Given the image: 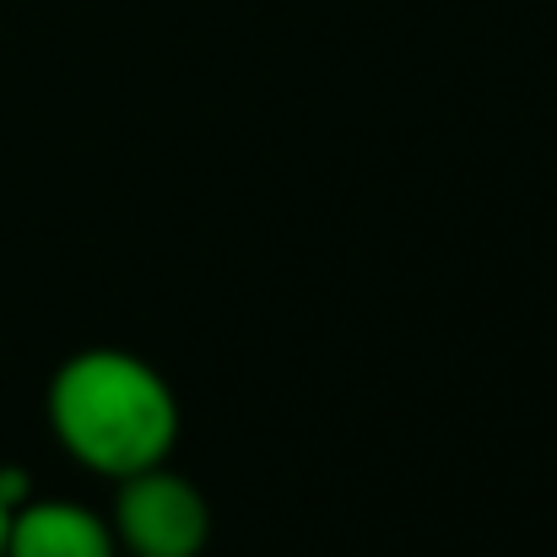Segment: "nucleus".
Masks as SVG:
<instances>
[{"label":"nucleus","mask_w":557,"mask_h":557,"mask_svg":"<svg viewBox=\"0 0 557 557\" xmlns=\"http://www.w3.org/2000/svg\"><path fill=\"white\" fill-rule=\"evenodd\" d=\"M49 428L71 460L120 482L174 455L180 400L147 358L120 347H87L49 379Z\"/></svg>","instance_id":"f257e3e1"},{"label":"nucleus","mask_w":557,"mask_h":557,"mask_svg":"<svg viewBox=\"0 0 557 557\" xmlns=\"http://www.w3.org/2000/svg\"><path fill=\"white\" fill-rule=\"evenodd\" d=\"M109 525L131 557H200L211 542V504L189 476L147 466L136 476H120V504Z\"/></svg>","instance_id":"f03ea898"},{"label":"nucleus","mask_w":557,"mask_h":557,"mask_svg":"<svg viewBox=\"0 0 557 557\" xmlns=\"http://www.w3.org/2000/svg\"><path fill=\"white\" fill-rule=\"evenodd\" d=\"M0 557H120L114 525L71 498H22L5 520Z\"/></svg>","instance_id":"7ed1b4c3"},{"label":"nucleus","mask_w":557,"mask_h":557,"mask_svg":"<svg viewBox=\"0 0 557 557\" xmlns=\"http://www.w3.org/2000/svg\"><path fill=\"white\" fill-rule=\"evenodd\" d=\"M5 520H11V504L0 498V553H5Z\"/></svg>","instance_id":"20e7f679"}]
</instances>
